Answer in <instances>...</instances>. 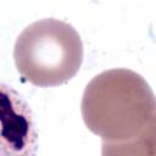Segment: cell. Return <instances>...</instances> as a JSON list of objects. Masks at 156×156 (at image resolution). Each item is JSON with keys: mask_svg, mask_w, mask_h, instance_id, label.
<instances>
[{"mask_svg": "<svg viewBox=\"0 0 156 156\" xmlns=\"http://www.w3.org/2000/svg\"><path fill=\"white\" fill-rule=\"evenodd\" d=\"M82 117L102 141V155L156 156V95L127 68L95 76L85 87Z\"/></svg>", "mask_w": 156, "mask_h": 156, "instance_id": "1", "label": "cell"}, {"mask_svg": "<svg viewBox=\"0 0 156 156\" xmlns=\"http://www.w3.org/2000/svg\"><path fill=\"white\" fill-rule=\"evenodd\" d=\"M83 43L68 23L44 18L18 35L13 58L21 77L37 87H57L73 78L83 62Z\"/></svg>", "mask_w": 156, "mask_h": 156, "instance_id": "2", "label": "cell"}]
</instances>
